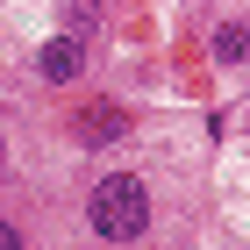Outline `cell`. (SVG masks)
<instances>
[{
  "label": "cell",
  "mask_w": 250,
  "mask_h": 250,
  "mask_svg": "<svg viewBox=\"0 0 250 250\" xmlns=\"http://www.w3.org/2000/svg\"><path fill=\"white\" fill-rule=\"evenodd\" d=\"M86 229L100 243H143L150 229V186L143 172H107L93 193H86Z\"/></svg>",
  "instance_id": "obj_1"
},
{
  "label": "cell",
  "mask_w": 250,
  "mask_h": 250,
  "mask_svg": "<svg viewBox=\"0 0 250 250\" xmlns=\"http://www.w3.org/2000/svg\"><path fill=\"white\" fill-rule=\"evenodd\" d=\"M36 79L43 86H72V79H86V36H50L36 50Z\"/></svg>",
  "instance_id": "obj_2"
},
{
  "label": "cell",
  "mask_w": 250,
  "mask_h": 250,
  "mask_svg": "<svg viewBox=\"0 0 250 250\" xmlns=\"http://www.w3.org/2000/svg\"><path fill=\"white\" fill-rule=\"evenodd\" d=\"M208 50H214V64H250V15H222L214 21V36H208Z\"/></svg>",
  "instance_id": "obj_3"
},
{
  "label": "cell",
  "mask_w": 250,
  "mask_h": 250,
  "mask_svg": "<svg viewBox=\"0 0 250 250\" xmlns=\"http://www.w3.org/2000/svg\"><path fill=\"white\" fill-rule=\"evenodd\" d=\"M79 136H86V150H107V143L129 136V115H122V107H86V115H79Z\"/></svg>",
  "instance_id": "obj_4"
},
{
  "label": "cell",
  "mask_w": 250,
  "mask_h": 250,
  "mask_svg": "<svg viewBox=\"0 0 250 250\" xmlns=\"http://www.w3.org/2000/svg\"><path fill=\"white\" fill-rule=\"evenodd\" d=\"M0 250H29V229H21V222H7V214H0Z\"/></svg>",
  "instance_id": "obj_5"
},
{
  "label": "cell",
  "mask_w": 250,
  "mask_h": 250,
  "mask_svg": "<svg viewBox=\"0 0 250 250\" xmlns=\"http://www.w3.org/2000/svg\"><path fill=\"white\" fill-rule=\"evenodd\" d=\"M0 165H7V143H0Z\"/></svg>",
  "instance_id": "obj_6"
}]
</instances>
